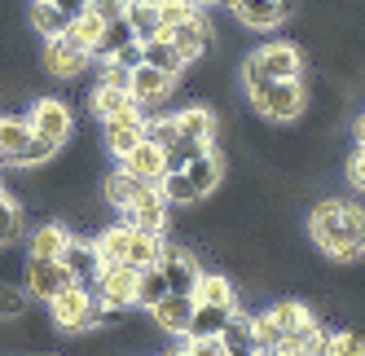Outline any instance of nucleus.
<instances>
[{"mask_svg":"<svg viewBox=\"0 0 365 356\" xmlns=\"http://www.w3.org/2000/svg\"><path fill=\"white\" fill-rule=\"evenodd\" d=\"M101 84L133 88V70H128V66H119V62H101Z\"/></svg>","mask_w":365,"mask_h":356,"instance_id":"46","label":"nucleus"},{"mask_svg":"<svg viewBox=\"0 0 365 356\" xmlns=\"http://www.w3.org/2000/svg\"><path fill=\"white\" fill-rule=\"evenodd\" d=\"M27 18H31V31L44 36V40H48V36H62V31L71 27V18L53 5V0H31V14H27Z\"/></svg>","mask_w":365,"mask_h":356,"instance_id":"29","label":"nucleus"},{"mask_svg":"<svg viewBox=\"0 0 365 356\" xmlns=\"http://www.w3.org/2000/svg\"><path fill=\"white\" fill-rule=\"evenodd\" d=\"M101 137H106V150L115 159H123L128 150H137L141 141H145V110L137 106H123L119 115H110V119H101Z\"/></svg>","mask_w":365,"mask_h":356,"instance_id":"6","label":"nucleus"},{"mask_svg":"<svg viewBox=\"0 0 365 356\" xmlns=\"http://www.w3.org/2000/svg\"><path fill=\"white\" fill-rule=\"evenodd\" d=\"M159 14H163V31H168V27H176V22L202 14V5L198 0H159Z\"/></svg>","mask_w":365,"mask_h":356,"instance_id":"43","label":"nucleus"},{"mask_svg":"<svg viewBox=\"0 0 365 356\" xmlns=\"http://www.w3.org/2000/svg\"><path fill=\"white\" fill-rule=\"evenodd\" d=\"M145 141H154L159 150H172L180 141V123L176 115H159V119H145Z\"/></svg>","mask_w":365,"mask_h":356,"instance_id":"41","label":"nucleus"},{"mask_svg":"<svg viewBox=\"0 0 365 356\" xmlns=\"http://www.w3.org/2000/svg\"><path fill=\"white\" fill-rule=\"evenodd\" d=\"M194 303H216V308H238V295L225 273H202L194 286Z\"/></svg>","mask_w":365,"mask_h":356,"instance_id":"24","label":"nucleus"},{"mask_svg":"<svg viewBox=\"0 0 365 356\" xmlns=\"http://www.w3.org/2000/svg\"><path fill=\"white\" fill-rule=\"evenodd\" d=\"M62 264H66V273L75 277V282L93 286V282H97V273H101L97 242H84V238H75V234H71V242H66V251H62Z\"/></svg>","mask_w":365,"mask_h":356,"instance_id":"17","label":"nucleus"},{"mask_svg":"<svg viewBox=\"0 0 365 356\" xmlns=\"http://www.w3.org/2000/svg\"><path fill=\"white\" fill-rule=\"evenodd\" d=\"M247 101L255 106L259 119H269V123H295L308 106V93L299 80H264L259 88L247 93Z\"/></svg>","mask_w":365,"mask_h":356,"instance_id":"3","label":"nucleus"},{"mask_svg":"<svg viewBox=\"0 0 365 356\" xmlns=\"http://www.w3.org/2000/svg\"><path fill=\"white\" fill-rule=\"evenodd\" d=\"M141 189H145V181L128 176L123 167H115V172L106 176V185H101V194H106V202H110L115 211H128V207H133V198H137Z\"/></svg>","mask_w":365,"mask_h":356,"instance_id":"26","label":"nucleus"},{"mask_svg":"<svg viewBox=\"0 0 365 356\" xmlns=\"http://www.w3.org/2000/svg\"><path fill=\"white\" fill-rule=\"evenodd\" d=\"M190 356H225V339L220 335H202V339H185Z\"/></svg>","mask_w":365,"mask_h":356,"instance_id":"45","label":"nucleus"},{"mask_svg":"<svg viewBox=\"0 0 365 356\" xmlns=\"http://www.w3.org/2000/svg\"><path fill=\"white\" fill-rule=\"evenodd\" d=\"M176 80H180V75L141 62V66H133V88H128V93H133L137 106H159V101H168V97H172Z\"/></svg>","mask_w":365,"mask_h":356,"instance_id":"9","label":"nucleus"},{"mask_svg":"<svg viewBox=\"0 0 365 356\" xmlns=\"http://www.w3.org/2000/svg\"><path fill=\"white\" fill-rule=\"evenodd\" d=\"M53 5H58V9H62L66 18H80V14L88 9V0H53Z\"/></svg>","mask_w":365,"mask_h":356,"instance_id":"50","label":"nucleus"},{"mask_svg":"<svg viewBox=\"0 0 365 356\" xmlns=\"http://www.w3.org/2000/svg\"><path fill=\"white\" fill-rule=\"evenodd\" d=\"M255 356H286L282 347H255Z\"/></svg>","mask_w":365,"mask_h":356,"instance_id":"51","label":"nucleus"},{"mask_svg":"<svg viewBox=\"0 0 365 356\" xmlns=\"http://www.w3.org/2000/svg\"><path fill=\"white\" fill-rule=\"evenodd\" d=\"M356 145H365V115L356 119Z\"/></svg>","mask_w":365,"mask_h":356,"instance_id":"52","label":"nucleus"},{"mask_svg":"<svg viewBox=\"0 0 365 356\" xmlns=\"http://www.w3.org/2000/svg\"><path fill=\"white\" fill-rule=\"evenodd\" d=\"M137 277H141V268H133V264H101L93 295L106 303V308L123 313V308H133V299H137Z\"/></svg>","mask_w":365,"mask_h":356,"instance_id":"4","label":"nucleus"},{"mask_svg":"<svg viewBox=\"0 0 365 356\" xmlns=\"http://www.w3.org/2000/svg\"><path fill=\"white\" fill-rule=\"evenodd\" d=\"M150 321L163 330V335H190V321H194V295H180V290H168L159 303L150 308Z\"/></svg>","mask_w":365,"mask_h":356,"instance_id":"11","label":"nucleus"},{"mask_svg":"<svg viewBox=\"0 0 365 356\" xmlns=\"http://www.w3.org/2000/svg\"><path fill=\"white\" fill-rule=\"evenodd\" d=\"M58 150H62V145H53V141H40V137H31V145H27V150H22V155L14 159V167H40V163H48V159H53Z\"/></svg>","mask_w":365,"mask_h":356,"instance_id":"44","label":"nucleus"},{"mask_svg":"<svg viewBox=\"0 0 365 356\" xmlns=\"http://www.w3.org/2000/svg\"><path fill=\"white\" fill-rule=\"evenodd\" d=\"M198 5H225L229 9V0H198Z\"/></svg>","mask_w":365,"mask_h":356,"instance_id":"53","label":"nucleus"},{"mask_svg":"<svg viewBox=\"0 0 365 356\" xmlns=\"http://www.w3.org/2000/svg\"><path fill=\"white\" fill-rule=\"evenodd\" d=\"M123 106H133V93L97 80V88H93V115H97V119H110V115H119Z\"/></svg>","mask_w":365,"mask_h":356,"instance_id":"36","label":"nucleus"},{"mask_svg":"<svg viewBox=\"0 0 365 356\" xmlns=\"http://www.w3.org/2000/svg\"><path fill=\"white\" fill-rule=\"evenodd\" d=\"M308 238L317 242L322 256H330L334 264H356L365 256V211L356 202L326 198L308 216Z\"/></svg>","mask_w":365,"mask_h":356,"instance_id":"1","label":"nucleus"},{"mask_svg":"<svg viewBox=\"0 0 365 356\" xmlns=\"http://www.w3.org/2000/svg\"><path fill=\"white\" fill-rule=\"evenodd\" d=\"M48 317H53V325H58V330H66V335H88V330L115 321L119 313H115V308H106V303L93 295V286L71 282V286H62L53 299H48Z\"/></svg>","mask_w":365,"mask_h":356,"instance_id":"2","label":"nucleus"},{"mask_svg":"<svg viewBox=\"0 0 365 356\" xmlns=\"http://www.w3.org/2000/svg\"><path fill=\"white\" fill-rule=\"evenodd\" d=\"M18 238H22V207L9 194H0V246H14Z\"/></svg>","mask_w":365,"mask_h":356,"instance_id":"39","label":"nucleus"},{"mask_svg":"<svg viewBox=\"0 0 365 356\" xmlns=\"http://www.w3.org/2000/svg\"><path fill=\"white\" fill-rule=\"evenodd\" d=\"M247 325H251V339L255 347H282V325L273 321V313H247Z\"/></svg>","mask_w":365,"mask_h":356,"instance_id":"37","label":"nucleus"},{"mask_svg":"<svg viewBox=\"0 0 365 356\" xmlns=\"http://www.w3.org/2000/svg\"><path fill=\"white\" fill-rule=\"evenodd\" d=\"M176 123H180V137H194V141H212L216 137V115L207 110V106H185V110H176Z\"/></svg>","mask_w":365,"mask_h":356,"instance_id":"30","label":"nucleus"},{"mask_svg":"<svg viewBox=\"0 0 365 356\" xmlns=\"http://www.w3.org/2000/svg\"><path fill=\"white\" fill-rule=\"evenodd\" d=\"M168 198L159 194V185H145L137 198H133V207L123 211V220L133 224V229H150V234H163L168 229Z\"/></svg>","mask_w":365,"mask_h":356,"instance_id":"12","label":"nucleus"},{"mask_svg":"<svg viewBox=\"0 0 365 356\" xmlns=\"http://www.w3.org/2000/svg\"><path fill=\"white\" fill-rule=\"evenodd\" d=\"M326 356H365V335L361 330H339V335H330Z\"/></svg>","mask_w":365,"mask_h":356,"instance_id":"42","label":"nucleus"},{"mask_svg":"<svg viewBox=\"0 0 365 356\" xmlns=\"http://www.w3.org/2000/svg\"><path fill=\"white\" fill-rule=\"evenodd\" d=\"M229 9L251 31H273L286 22V14H291V0H229Z\"/></svg>","mask_w":365,"mask_h":356,"instance_id":"10","label":"nucleus"},{"mask_svg":"<svg viewBox=\"0 0 365 356\" xmlns=\"http://www.w3.org/2000/svg\"><path fill=\"white\" fill-rule=\"evenodd\" d=\"M247 62L259 66L269 80H299L304 75V53L295 44H264V48H255Z\"/></svg>","mask_w":365,"mask_h":356,"instance_id":"8","label":"nucleus"},{"mask_svg":"<svg viewBox=\"0 0 365 356\" xmlns=\"http://www.w3.org/2000/svg\"><path fill=\"white\" fill-rule=\"evenodd\" d=\"M141 62H150V66H159V70H172V75H180V70H185V58L176 53V44H172L168 36H154V40H141Z\"/></svg>","mask_w":365,"mask_h":356,"instance_id":"27","label":"nucleus"},{"mask_svg":"<svg viewBox=\"0 0 365 356\" xmlns=\"http://www.w3.org/2000/svg\"><path fill=\"white\" fill-rule=\"evenodd\" d=\"M75 277L66 273V264L62 260H40V256H27V277H22V286H27V295L31 299H40V303H48L62 286H71Z\"/></svg>","mask_w":365,"mask_h":356,"instance_id":"7","label":"nucleus"},{"mask_svg":"<svg viewBox=\"0 0 365 356\" xmlns=\"http://www.w3.org/2000/svg\"><path fill=\"white\" fill-rule=\"evenodd\" d=\"M123 18L133 27L137 40H154L163 36V14H159V0H128L123 5Z\"/></svg>","mask_w":365,"mask_h":356,"instance_id":"19","label":"nucleus"},{"mask_svg":"<svg viewBox=\"0 0 365 356\" xmlns=\"http://www.w3.org/2000/svg\"><path fill=\"white\" fill-rule=\"evenodd\" d=\"M238 308H216V303H194V321H190V335L185 339H202V335H220L229 325V317Z\"/></svg>","mask_w":365,"mask_h":356,"instance_id":"32","label":"nucleus"},{"mask_svg":"<svg viewBox=\"0 0 365 356\" xmlns=\"http://www.w3.org/2000/svg\"><path fill=\"white\" fill-rule=\"evenodd\" d=\"M180 172L190 176V185L198 189V198H212V194L220 189V181H225V159L216 155V145H212L207 155H198L190 167H180Z\"/></svg>","mask_w":365,"mask_h":356,"instance_id":"18","label":"nucleus"},{"mask_svg":"<svg viewBox=\"0 0 365 356\" xmlns=\"http://www.w3.org/2000/svg\"><path fill=\"white\" fill-rule=\"evenodd\" d=\"M163 36L176 44V53L185 58V66L198 62V58H202V48L212 44V27H207V18H202V14H194V18H185V22H176V27H168Z\"/></svg>","mask_w":365,"mask_h":356,"instance_id":"15","label":"nucleus"},{"mask_svg":"<svg viewBox=\"0 0 365 356\" xmlns=\"http://www.w3.org/2000/svg\"><path fill=\"white\" fill-rule=\"evenodd\" d=\"M88 5H93L97 14H106V18H119V14H123V5H128V0H88Z\"/></svg>","mask_w":365,"mask_h":356,"instance_id":"49","label":"nucleus"},{"mask_svg":"<svg viewBox=\"0 0 365 356\" xmlns=\"http://www.w3.org/2000/svg\"><path fill=\"white\" fill-rule=\"evenodd\" d=\"M106 22H110L106 14H97V9L88 5V9H84L80 18H71V27H66L62 36H66V40H75V44H80V48H84V53L93 58V48H97V40H101V31H106Z\"/></svg>","mask_w":365,"mask_h":356,"instance_id":"22","label":"nucleus"},{"mask_svg":"<svg viewBox=\"0 0 365 356\" xmlns=\"http://www.w3.org/2000/svg\"><path fill=\"white\" fill-rule=\"evenodd\" d=\"M168 356H190V347H176V352H168Z\"/></svg>","mask_w":365,"mask_h":356,"instance_id":"54","label":"nucleus"},{"mask_svg":"<svg viewBox=\"0 0 365 356\" xmlns=\"http://www.w3.org/2000/svg\"><path fill=\"white\" fill-rule=\"evenodd\" d=\"M97 242V256L101 264H128V246H133V224H110V229H101V234L93 238Z\"/></svg>","mask_w":365,"mask_h":356,"instance_id":"21","label":"nucleus"},{"mask_svg":"<svg viewBox=\"0 0 365 356\" xmlns=\"http://www.w3.org/2000/svg\"><path fill=\"white\" fill-rule=\"evenodd\" d=\"M159 194L168 198V207H194V202H202L198 189L190 185V176H185V172H163Z\"/></svg>","mask_w":365,"mask_h":356,"instance_id":"35","label":"nucleus"},{"mask_svg":"<svg viewBox=\"0 0 365 356\" xmlns=\"http://www.w3.org/2000/svg\"><path fill=\"white\" fill-rule=\"evenodd\" d=\"M168 290H172V286H168V277H163V268H159V264L141 268V277H137V299H133V308L150 313V308H154V303H159V299H163Z\"/></svg>","mask_w":365,"mask_h":356,"instance_id":"31","label":"nucleus"},{"mask_svg":"<svg viewBox=\"0 0 365 356\" xmlns=\"http://www.w3.org/2000/svg\"><path fill=\"white\" fill-rule=\"evenodd\" d=\"M137 36H133V27H128V18L119 14V18H110L106 22V31H101V40H97V48H93V58H101V62H110L119 48H128Z\"/></svg>","mask_w":365,"mask_h":356,"instance_id":"34","label":"nucleus"},{"mask_svg":"<svg viewBox=\"0 0 365 356\" xmlns=\"http://www.w3.org/2000/svg\"><path fill=\"white\" fill-rule=\"evenodd\" d=\"M66 242H71V229H66V224H58V220H48V224H40L36 234H31L27 256H40V260H62Z\"/></svg>","mask_w":365,"mask_h":356,"instance_id":"20","label":"nucleus"},{"mask_svg":"<svg viewBox=\"0 0 365 356\" xmlns=\"http://www.w3.org/2000/svg\"><path fill=\"white\" fill-rule=\"evenodd\" d=\"M212 150V141H194V137H180L172 150H163V159H168V172H180V167H190L198 155H207Z\"/></svg>","mask_w":365,"mask_h":356,"instance_id":"38","label":"nucleus"},{"mask_svg":"<svg viewBox=\"0 0 365 356\" xmlns=\"http://www.w3.org/2000/svg\"><path fill=\"white\" fill-rule=\"evenodd\" d=\"M27 123H31V132L40 141H53V145H66L71 132H75V115H71V106L62 97H40L31 106V115H27Z\"/></svg>","mask_w":365,"mask_h":356,"instance_id":"5","label":"nucleus"},{"mask_svg":"<svg viewBox=\"0 0 365 356\" xmlns=\"http://www.w3.org/2000/svg\"><path fill=\"white\" fill-rule=\"evenodd\" d=\"M110 62H119V66H128V70H133V66H141V40H133L128 48H119V53H115Z\"/></svg>","mask_w":365,"mask_h":356,"instance_id":"48","label":"nucleus"},{"mask_svg":"<svg viewBox=\"0 0 365 356\" xmlns=\"http://www.w3.org/2000/svg\"><path fill=\"white\" fill-rule=\"evenodd\" d=\"M348 181L365 194V145H356V150H352V159H348Z\"/></svg>","mask_w":365,"mask_h":356,"instance_id":"47","label":"nucleus"},{"mask_svg":"<svg viewBox=\"0 0 365 356\" xmlns=\"http://www.w3.org/2000/svg\"><path fill=\"white\" fill-rule=\"evenodd\" d=\"M159 268H163V277H168V286H172V290H180V295H194L198 277H202V268H198V260H194V251L172 246V242L163 246Z\"/></svg>","mask_w":365,"mask_h":356,"instance_id":"13","label":"nucleus"},{"mask_svg":"<svg viewBox=\"0 0 365 356\" xmlns=\"http://www.w3.org/2000/svg\"><path fill=\"white\" fill-rule=\"evenodd\" d=\"M88 66V53L75 40L66 36H48L44 40V70L48 75H58V80H71V75H80Z\"/></svg>","mask_w":365,"mask_h":356,"instance_id":"14","label":"nucleus"},{"mask_svg":"<svg viewBox=\"0 0 365 356\" xmlns=\"http://www.w3.org/2000/svg\"><path fill=\"white\" fill-rule=\"evenodd\" d=\"M220 339H225V356H255V339H251V325H247L242 308L229 317V325L220 330Z\"/></svg>","mask_w":365,"mask_h":356,"instance_id":"33","label":"nucleus"},{"mask_svg":"<svg viewBox=\"0 0 365 356\" xmlns=\"http://www.w3.org/2000/svg\"><path fill=\"white\" fill-rule=\"evenodd\" d=\"M163 234H150V229H133V246H128V264L133 268H150V264H159L163 256Z\"/></svg>","mask_w":365,"mask_h":356,"instance_id":"28","label":"nucleus"},{"mask_svg":"<svg viewBox=\"0 0 365 356\" xmlns=\"http://www.w3.org/2000/svg\"><path fill=\"white\" fill-rule=\"evenodd\" d=\"M27 286H14V282H0V321H18L27 317Z\"/></svg>","mask_w":365,"mask_h":356,"instance_id":"40","label":"nucleus"},{"mask_svg":"<svg viewBox=\"0 0 365 356\" xmlns=\"http://www.w3.org/2000/svg\"><path fill=\"white\" fill-rule=\"evenodd\" d=\"M269 313H273V321L282 325V339H286V335H299V330H308V325H317L312 308H308V303H299V299H277Z\"/></svg>","mask_w":365,"mask_h":356,"instance_id":"25","label":"nucleus"},{"mask_svg":"<svg viewBox=\"0 0 365 356\" xmlns=\"http://www.w3.org/2000/svg\"><path fill=\"white\" fill-rule=\"evenodd\" d=\"M31 123L27 119H18V115H5V119H0V159H5V163H14L18 155H22V150H27L31 145Z\"/></svg>","mask_w":365,"mask_h":356,"instance_id":"23","label":"nucleus"},{"mask_svg":"<svg viewBox=\"0 0 365 356\" xmlns=\"http://www.w3.org/2000/svg\"><path fill=\"white\" fill-rule=\"evenodd\" d=\"M119 167L128 176H137V181H145V185H159L163 172H168V159H163V150L154 141H141L137 150H128V155L119 159Z\"/></svg>","mask_w":365,"mask_h":356,"instance_id":"16","label":"nucleus"},{"mask_svg":"<svg viewBox=\"0 0 365 356\" xmlns=\"http://www.w3.org/2000/svg\"><path fill=\"white\" fill-rule=\"evenodd\" d=\"M0 194H5V189H0Z\"/></svg>","mask_w":365,"mask_h":356,"instance_id":"55","label":"nucleus"}]
</instances>
